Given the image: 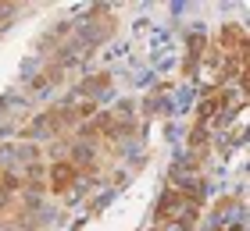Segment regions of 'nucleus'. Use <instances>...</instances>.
Wrapping results in <instances>:
<instances>
[{
	"mask_svg": "<svg viewBox=\"0 0 250 231\" xmlns=\"http://www.w3.org/2000/svg\"><path fill=\"white\" fill-rule=\"evenodd\" d=\"M197 206H200V195L193 192V189L175 185V189L165 192L161 206H157V224H168V228H179V231H183L193 217H197Z\"/></svg>",
	"mask_w": 250,
	"mask_h": 231,
	"instance_id": "1",
	"label": "nucleus"
},
{
	"mask_svg": "<svg viewBox=\"0 0 250 231\" xmlns=\"http://www.w3.org/2000/svg\"><path fill=\"white\" fill-rule=\"evenodd\" d=\"M47 181H50V189H54V192H68V189H72V185L79 181V167L72 164V160H58V164L50 167Z\"/></svg>",
	"mask_w": 250,
	"mask_h": 231,
	"instance_id": "2",
	"label": "nucleus"
},
{
	"mask_svg": "<svg viewBox=\"0 0 250 231\" xmlns=\"http://www.w3.org/2000/svg\"><path fill=\"white\" fill-rule=\"evenodd\" d=\"M154 231H179V228H168V224H157Z\"/></svg>",
	"mask_w": 250,
	"mask_h": 231,
	"instance_id": "3",
	"label": "nucleus"
}]
</instances>
